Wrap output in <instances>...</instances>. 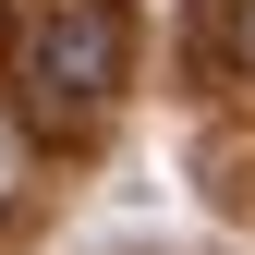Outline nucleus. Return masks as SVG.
<instances>
[{
  "instance_id": "f257e3e1",
  "label": "nucleus",
  "mask_w": 255,
  "mask_h": 255,
  "mask_svg": "<svg viewBox=\"0 0 255 255\" xmlns=\"http://www.w3.org/2000/svg\"><path fill=\"white\" fill-rule=\"evenodd\" d=\"M122 61H134L122 0H37L24 12V85H37V110H98L122 85Z\"/></svg>"
},
{
  "instance_id": "f03ea898",
  "label": "nucleus",
  "mask_w": 255,
  "mask_h": 255,
  "mask_svg": "<svg viewBox=\"0 0 255 255\" xmlns=\"http://www.w3.org/2000/svg\"><path fill=\"white\" fill-rule=\"evenodd\" d=\"M219 49H231V73L255 85V0H219Z\"/></svg>"
}]
</instances>
